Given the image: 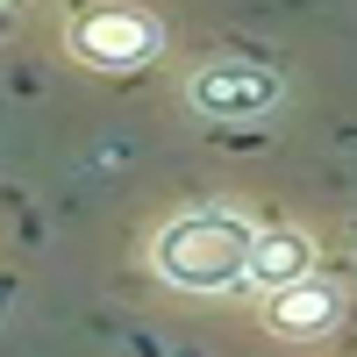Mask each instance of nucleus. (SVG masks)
Here are the masks:
<instances>
[{
    "label": "nucleus",
    "instance_id": "7ed1b4c3",
    "mask_svg": "<svg viewBox=\"0 0 357 357\" xmlns=\"http://www.w3.org/2000/svg\"><path fill=\"white\" fill-rule=\"evenodd\" d=\"M72 50L100 72H136L165 50V29L151 15H136V8H93V15L72 22Z\"/></svg>",
    "mask_w": 357,
    "mask_h": 357
},
{
    "label": "nucleus",
    "instance_id": "f257e3e1",
    "mask_svg": "<svg viewBox=\"0 0 357 357\" xmlns=\"http://www.w3.org/2000/svg\"><path fill=\"white\" fill-rule=\"evenodd\" d=\"M243 257H250V222L229 215V207H186L172 215L151 243L158 279L178 293H222L243 279Z\"/></svg>",
    "mask_w": 357,
    "mask_h": 357
},
{
    "label": "nucleus",
    "instance_id": "20e7f679",
    "mask_svg": "<svg viewBox=\"0 0 357 357\" xmlns=\"http://www.w3.org/2000/svg\"><path fill=\"white\" fill-rule=\"evenodd\" d=\"M336 314H343V293L329 279H293V286H272V301H264V321L286 336H321V329H336Z\"/></svg>",
    "mask_w": 357,
    "mask_h": 357
},
{
    "label": "nucleus",
    "instance_id": "f03ea898",
    "mask_svg": "<svg viewBox=\"0 0 357 357\" xmlns=\"http://www.w3.org/2000/svg\"><path fill=\"white\" fill-rule=\"evenodd\" d=\"M286 79L272 65H250V57H215L207 72L186 79V100L207 114V122H264L279 107Z\"/></svg>",
    "mask_w": 357,
    "mask_h": 357
},
{
    "label": "nucleus",
    "instance_id": "39448f33",
    "mask_svg": "<svg viewBox=\"0 0 357 357\" xmlns=\"http://www.w3.org/2000/svg\"><path fill=\"white\" fill-rule=\"evenodd\" d=\"M307 272H314V243L301 229H250V257H243L250 286H293Z\"/></svg>",
    "mask_w": 357,
    "mask_h": 357
}]
</instances>
